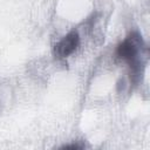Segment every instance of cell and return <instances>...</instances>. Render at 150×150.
<instances>
[{
	"instance_id": "obj_3",
	"label": "cell",
	"mask_w": 150,
	"mask_h": 150,
	"mask_svg": "<svg viewBox=\"0 0 150 150\" xmlns=\"http://www.w3.org/2000/svg\"><path fill=\"white\" fill-rule=\"evenodd\" d=\"M81 148L82 146L79 144H67V145L61 146V149H81Z\"/></svg>"
},
{
	"instance_id": "obj_2",
	"label": "cell",
	"mask_w": 150,
	"mask_h": 150,
	"mask_svg": "<svg viewBox=\"0 0 150 150\" xmlns=\"http://www.w3.org/2000/svg\"><path fill=\"white\" fill-rule=\"evenodd\" d=\"M79 45H80V35L75 29H73L54 46L53 49L54 55L57 59H66L77 49Z\"/></svg>"
},
{
	"instance_id": "obj_1",
	"label": "cell",
	"mask_w": 150,
	"mask_h": 150,
	"mask_svg": "<svg viewBox=\"0 0 150 150\" xmlns=\"http://www.w3.org/2000/svg\"><path fill=\"white\" fill-rule=\"evenodd\" d=\"M143 40L138 32L129 33L122 42H120L116 47V55L118 59L125 61L129 66L130 70V88L136 87L139 83L144 62L141 60L142 49H143Z\"/></svg>"
}]
</instances>
